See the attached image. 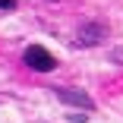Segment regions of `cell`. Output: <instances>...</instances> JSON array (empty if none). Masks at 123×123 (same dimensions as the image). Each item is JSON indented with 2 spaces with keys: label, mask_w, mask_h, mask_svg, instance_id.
<instances>
[{
  "label": "cell",
  "mask_w": 123,
  "mask_h": 123,
  "mask_svg": "<svg viewBox=\"0 0 123 123\" xmlns=\"http://www.w3.org/2000/svg\"><path fill=\"white\" fill-rule=\"evenodd\" d=\"M19 0H0V10H16Z\"/></svg>",
  "instance_id": "277c9868"
},
{
  "label": "cell",
  "mask_w": 123,
  "mask_h": 123,
  "mask_svg": "<svg viewBox=\"0 0 123 123\" xmlns=\"http://www.w3.org/2000/svg\"><path fill=\"white\" fill-rule=\"evenodd\" d=\"M54 95L60 98V101H66V104H73V107H85V111H95V101L82 92V88H69V85H60V88H54Z\"/></svg>",
  "instance_id": "7a4b0ae2"
},
{
  "label": "cell",
  "mask_w": 123,
  "mask_h": 123,
  "mask_svg": "<svg viewBox=\"0 0 123 123\" xmlns=\"http://www.w3.org/2000/svg\"><path fill=\"white\" fill-rule=\"evenodd\" d=\"M22 60H25L35 73H51V69H57V57L47 51V47H41V44H29L25 54H22Z\"/></svg>",
  "instance_id": "6da1fadb"
},
{
  "label": "cell",
  "mask_w": 123,
  "mask_h": 123,
  "mask_svg": "<svg viewBox=\"0 0 123 123\" xmlns=\"http://www.w3.org/2000/svg\"><path fill=\"white\" fill-rule=\"evenodd\" d=\"M104 38V25H101V22H85V25H79V44L82 47H92V44H98V41H101Z\"/></svg>",
  "instance_id": "3957f363"
}]
</instances>
